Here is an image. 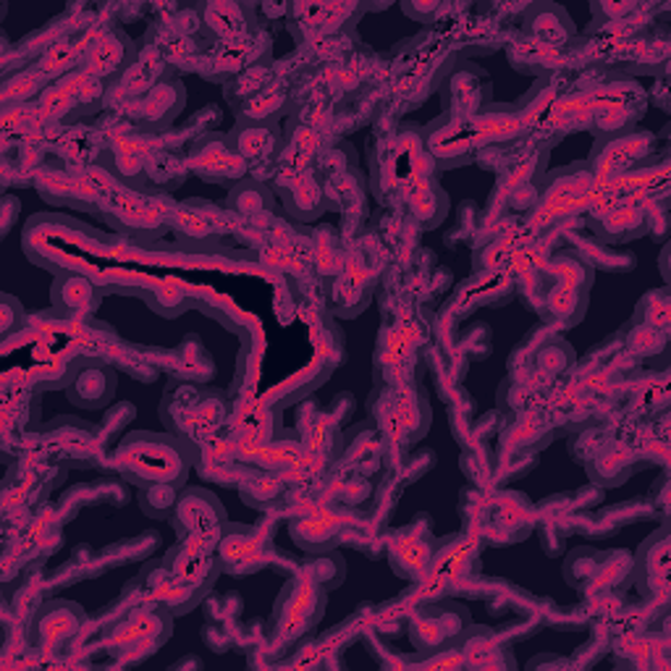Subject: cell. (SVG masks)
<instances>
[{"label": "cell", "instance_id": "obj_1", "mask_svg": "<svg viewBox=\"0 0 671 671\" xmlns=\"http://www.w3.org/2000/svg\"><path fill=\"white\" fill-rule=\"evenodd\" d=\"M116 464L121 475L137 485H181L189 464H192V454L174 436L134 433V436L123 438L121 449L116 454Z\"/></svg>", "mask_w": 671, "mask_h": 671}, {"label": "cell", "instance_id": "obj_2", "mask_svg": "<svg viewBox=\"0 0 671 671\" xmlns=\"http://www.w3.org/2000/svg\"><path fill=\"white\" fill-rule=\"evenodd\" d=\"M174 522L181 538H200V541H205L208 535H215L226 525V515H223L219 498L200 488H192L184 491L179 502H176Z\"/></svg>", "mask_w": 671, "mask_h": 671}, {"label": "cell", "instance_id": "obj_3", "mask_svg": "<svg viewBox=\"0 0 671 671\" xmlns=\"http://www.w3.org/2000/svg\"><path fill=\"white\" fill-rule=\"evenodd\" d=\"M52 302L56 310L69 315V318H82L97 310L101 305V292L90 279L79 273H61L52 284Z\"/></svg>", "mask_w": 671, "mask_h": 671}, {"label": "cell", "instance_id": "obj_4", "mask_svg": "<svg viewBox=\"0 0 671 671\" xmlns=\"http://www.w3.org/2000/svg\"><path fill=\"white\" fill-rule=\"evenodd\" d=\"M116 378L114 373L101 365H84L69 384V397L74 404L87 410H101L114 397Z\"/></svg>", "mask_w": 671, "mask_h": 671}, {"label": "cell", "instance_id": "obj_5", "mask_svg": "<svg viewBox=\"0 0 671 671\" xmlns=\"http://www.w3.org/2000/svg\"><path fill=\"white\" fill-rule=\"evenodd\" d=\"M669 558H667V530H661L659 535L650 538L643 545L640 558H637V575L646 572L648 577H643L640 585L646 593H656V590L667 588V572H669Z\"/></svg>", "mask_w": 671, "mask_h": 671}, {"label": "cell", "instance_id": "obj_6", "mask_svg": "<svg viewBox=\"0 0 671 671\" xmlns=\"http://www.w3.org/2000/svg\"><path fill=\"white\" fill-rule=\"evenodd\" d=\"M79 622H82V611L74 603H50L39 614L37 633L45 643H58L61 637L74 635Z\"/></svg>", "mask_w": 671, "mask_h": 671}, {"label": "cell", "instance_id": "obj_7", "mask_svg": "<svg viewBox=\"0 0 671 671\" xmlns=\"http://www.w3.org/2000/svg\"><path fill=\"white\" fill-rule=\"evenodd\" d=\"M176 488H179V485H170V483L148 485V491L140 493L142 511H148V515L155 519L174 515V506L176 502H179V498H176Z\"/></svg>", "mask_w": 671, "mask_h": 671}, {"label": "cell", "instance_id": "obj_8", "mask_svg": "<svg viewBox=\"0 0 671 671\" xmlns=\"http://www.w3.org/2000/svg\"><path fill=\"white\" fill-rule=\"evenodd\" d=\"M232 202L236 213H252V210H260V205H266L268 192L258 181H242L239 187H236Z\"/></svg>", "mask_w": 671, "mask_h": 671}]
</instances>
